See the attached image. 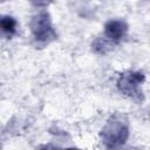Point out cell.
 Segmentation results:
<instances>
[{
    "label": "cell",
    "instance_id": "6da1fadb",
    "mask_svg": "<svg viewBox=\"0 0 150 150\" xmlns=\"http://www.w3.org/2000/svg\"><path fill=\"white\" fill-rule=\"evenodd\" d=\"M143 76L139 74H129V75H123L120 80V88L124 93L131 95L136 91L137 84L142 81Z\"/></svg>",
    "mask_w": 150,
    "mask_h": 150
},
{
    "label": "cell",
    "instance_id": "7a4b0ae2",
    "mask_svg": "<svg viewBox=\"0 0 150 150\" xmlns=\"http://www.w3.org/2000/svg\"><path fill=\"white\" fill-rule=\"evenodd\" d=\"M47 15H39L35 18L34 25H33V30L35 33L36 39L39 40H46L49 36V33H52L50 27L48 26V20Z\"/></svg>",
    "mask_w": 150,
    "mask_h": 150
},
{
    "label": "cell",
    "instance_id": "3957f363",
    "mask_svg": "<svg viewBox=\"0 0 150 150\" xmlns=\"http://www.w3.org/2000/svg\"><path fill=\"white\" fill-rule=\"evenodd\" d=\"M127 30V26L122 21H110L105 25V34L108 38L118 40L121 39Z\"/></svg>",
    "mask_w": 150,
    "mask_h": 150
},
{
    "label": "cell",
    "instance_id": "277c9868",
    "mask_svg": "<svg viewBox=\"0 0 150 150\" xmlns=\"http://www.w3.org/2000/svg\"><path fill=\"white\" fill-rule=\"evenodd\" d=\"M1 27H2L4 33H7V34L11 35L15 30V21H14V19L9 18V16H4L2 20H1Z\"/></svg>",
    "mask_w": 150,
    "mask_h": 150
},
{
    "label": "cell",
    "instance_id": "5b68a950",
    "mask_svg": "<svg viewBox=\"0 0 150 150\" xmlns=\"http://www.w3.org/2000/svg\"><path fill=\"white\" fill-rule=\"evenodd\" d=\"M32 1H34L35 4H46L48 0H32Z\"/></svg>",
    "mask_w": 150,
    "mask_h": 150
}]
</instances>
